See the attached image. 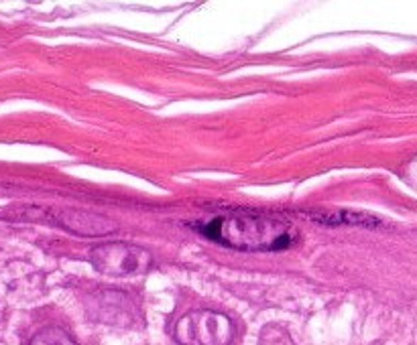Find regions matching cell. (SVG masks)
<instances>
[{
    "label": "cell",
    "instance_id": "52a82bcc",
    "mask_svg": "<svg viewBox=\"0 0 417 345\" xmlns=\"http://www.w3.org/2000/svg\"><path fill=\"white\" fill-rule=\"evenodd\" d=\"M29 345H77L72 335L67 331L60 329V327H47V329L39 331L31 339Z\"/></svg>",
    "mask_w": 417,
    "mask_h": 345
},
{
    "label": "cell",
    "instance_id": "277c9868",
    "mask_svg": "<svg viewBox=\"0 0 417 345\" xmlns=\"http://www.w3.org/2000/svg\"><path fill=\"white\" fill-rule=\"evenodd\" d=\"M94 268L109 276H135L151 268V254L128 242H106L96 246L90 254Z\"/></svg>",
    "mask_w": 417,
    "mask_h": 345
},
{
    "label": "cell",
    "instance_id": "8992f818",
    "mask_svg": "<svg viewBox=\"0 0 417 345\" xmlns=\"http://www.w3.org/2000/svg\"><path fill=\"white\" fill-rule=\"evenodd\" d=\"M311 220L324 225H362V227H381L383 222L369 213L360 211H309Z\"/></svg>",
    "mask_w": 417,
    "mask_h": 345
},
{
    "label": "cell",
    "instance_id": "3957f363",
    "mask_svg": "<svg viewBox=\"0 0 417 345\" xmlns=\"http://www.w3.org/2000/svg\"><path fill=\"white\" fill-rule=\"evenodd\" d=\"M234 337V325L216 311H194L175 325V339L182 345H228Z\"/></svg>",
    "mask_w": 417,
    "mask_h": 345
},
{
    "label": "cell",
    "instance_id": "5b68a950",
    "mask_svg": "<svg viewBox=\"0 0 417 345\" xmlns=\"http://www.w3.org/2000/svg\"><path fill=\"white\" fill-rule=\"evenodd\" d=\"M88 311L94 321L116 327H128L137 321V307L128 295L118 290H96L88 297Z\"/></svg>",
    "mask_w": 417,
    "mask_h": 345
},
{
    "label": "cell",
    "instance_id": "6da1fadb",
    "mask_svg": "<svg viewBox=\"0 0 417 345\" xmlns=\"http://www.w3.org/2000/svg\"><path fill=\"white\" fill-rule=\"evenodd\" d=\"M196 230L208 240L245 252L285 250L297 240V230L291 224L248 211L214 217L196 225Z\"/></svg>",
    "mask_w": 417,
    "mask_h": 345
},
{
    "label": "cell",
    "instance_id": "7a4b0ae2",
    "mask_svg": "<svg viewBox=\"0 0 417 345\" xmlns=\"http://www.w3.org/2000/svg\"><path fill=\"white\" fill-rule=\"evenodd\" d=\"M0 217L11 220H29V222H43V224L60 225L67 232H74L77 236L96 238V236H109L116 232V224L109 217L79 210H55V208H18L13 211L0 213Z\"/></svg>",
    "mask_w": 417,
    "mask_h": 345
}]
</instances>
